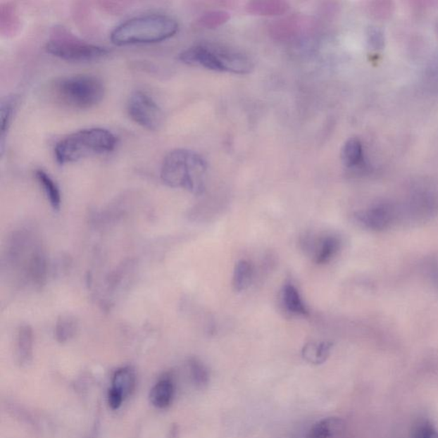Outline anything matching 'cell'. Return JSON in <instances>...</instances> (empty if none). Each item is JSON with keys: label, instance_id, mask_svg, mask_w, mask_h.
Segmentation results:
<instances>
[{"label": "cell", "instance_id": "cell-1", "mask_svg": "<svg viewBox=\"0 0 438 438\" xmlns=\"http://www.w3.org/2000/svg\"><path fill=\"white\" fill-rule=\"evenodd\" d=\"M207 163L200 154L188 149H176L166 155L161 167V179L171 188H182L194 194L205 190Z\"/></svg>", "mask_w": 438, "mask_h": 438}, {"label": "cell", "instance_id": "cell-2", "mask_svg": "<svg viewBox=\"0 0 438 438\" xmlns=\"http://www.w3.org/2000/svg\"><path fill=\"white\" fill-rule=\"evenodd\" d=\"M176 20L163 14L139 15L121 23L111 34V41L118 46L157 43L177 34Z\"/></svg>", "mask_w": 438, "mask_h": 438}, {"label": "cell", "instance_id": "cell-3", "mask_svg": "<svg viewBox=\"0 0 438 438\" xmlns=\"http://www.w3.org/2000/svg\"><path fill=\"white\" fill-rule=\"evenodd\" d=\"M117 138L110 130L91 128L77 131L56 144L54 154L59 164L81 161L94 155L111 152L117 146Z\"/></svg>", "mask_w": 438, "mask_h": 438}, {"label": "cell", "instance_id": "cell-4", "mask_svg": "<svg viewBox=\"0 0 438 438\" xmlns=\"http://www.w3.org/2000/svg\"><path fill=\"white\" fill-rule=\"evenodd\" d=\"M56 98L75 109H89L102 101L105 87L91 75H75L59 79L53 87Z\"/></svg>", "mask_w": 438, "mask_h": 438}, {"label": "cell", "instance_id": "cell-5", "mask_svg": "<svg viewBox=\"0 0 438 438\" xmlns=\"http://www.w3.org/2000/svg\"><path fill=\"white\" fill-rule=\"evenodd\" d=\"M47 53L70 62H94L107 57L106 47L82 41L63 27H55L46 42Z\"/></svg>", "mask_w": 438, "mask_h": 438}, {"label": "cell", "instance_id": "cell-6", "mask_svg": "<svg viewBox=\"0 0 438 438\" xmlns=\"http://www.w3.org/2000/svg\"><path fill=\"white\" fill-rule=\"evenodd\" d=\"M128 113L132 120L149 130L161 128L163 111L150 95L142 91H135L130 97Z\"/></svg>", "mask_w": 438, "mask_h": 438}, {"label": "cell", "instance_id": "cell-7", "mask_svg": "<svg viewBox=\"0 0 438 438\" xmlns=\"http://www.w3.org/2000/svg\"><path fill=\"white\" fill-rule=\"evenodd\" d=\"M137 383L134 371L129 366L115 372L108 392V403L113 409H118L127 397L131 395Z\"/></svg>", "mask_w": 438, "mask_h": 438}, {"label": "cell", "instance_id": "cell-8", "mask_svg": "<svg viewBox=\"0 0 438 438\" xmlns=\"http://www.w3.org/2000/svg\"><path fill=\"white\" fill-rule=\"evenodd\" d=\"M179 59L186 65L205 68V69L225 73L224 66L212 45H196L189 47L179 55Z\"/></svg>", "mask_w": 438, "mask_h": 438}, {"label": "cell", "instance_id": "cell-9", "mask_svg": "<svg viewBox=\"0 0 438 438\" xmlns=\"http://www.w3.org/2000/svg\"><path fill=\"white\" fill-rule=\"evenodd\" d=\"M396 218L392 206L378 205L372 207L359 216L360 220L368 228L382 230L388 227Z\"/></svg>", "mask_w": 438, "mask_h": 438}, {"label": "cell", "instance_id": "cell-10", "mask_svg": "<svg viewBox=\"0 0 438 438\" xmlns=\"http://www.w3.org/2000/svg\"><path fill=\"white\" fill-rule=\"evenodd\" d=\"M175 385L168 376L163 377L154 386L150 392V401L155 408L164 409L173 403Z\"/></svg>", "mask_w": 438, "mask_h": 438}, {"label": "cell", "instance_id": "cell-11", "mask_svg": "<svg viewBox=\"0 0 438 438\" xmlns=\"http://www.w3.org/2000/svg\"><path fill=\"white\" fill-rule=\"evenodd\" d=\"M33 330L30 325L20 327L18 336L17 356L21 365H29L33 358Z\"/></svg>", "mask_w": 438, "mask_h": 438}, {"label": "cell", "instance_id": "cell-12", "mask_svg": "<svg viewBox=\"0 0 438 438\" xmlns=\"http://www.w3.org/2000/svg\"><path fill=\"white\" fill-rule=\"evenodd\" d=\"M35 177L43 188L51 207L55 210L61 208V193L57 183L45 170H35Z\"/></svg>", "mask_w": 438, "mask_h": 438}, {"label": "cell", "instance_id": "cell-13", "mask_svg": "<svg viewBox=\"0 0 438 438\" xmlns=\"http://www.w3.org/2000/svg\"><path fill=\"white\" fill-rule=\"evenodd\" d=\"M289 9L284 1H253L246 6L249 13L258 15H278L287 13Z\"/></svg>", "mask_w": 438, "mask_h": 438}, {"label": "cell", "instance_id": "cell-14", "mask_svg": "<svg viewBox=\"0 0 438 438\" xmlns=\"http://www.w3.org/2000/svg\"><path fill=\"white\" fill-rule=\"evenodd\" d=\"M340 249V241L337 237L327 236L318 242L314 261L318 265H324L332 261Z\"/></svg>", "mask_w": 438, "mask_h": 438}, {"label": "cell", "instance_id": "cell-15", "mask_svg": "<svg viewBox=\"0 0 438 438\" xmlns=\"http://www.w3.org/2000/svg\"><path fill=\"white\" fill-rule=\"evenodd\" d=\"M282 301L288 312L296 315H306L308 309L300 296L296 287L292 284H286L282 290Z\"/></svg>", "mask_w": 438, "mask_h": 438}, {"label": "cell", "instance_id": "cell-16", "mask_svg": "<svg viewBox=\"0 0 438 438\" xmlns=\"http://www.w3.org/2000/svg\"><path fill=\"white\" fill-rule=\"evenodd\" d=\"M342 161L349 168L360 165L363 158V147L359 139L350 138L342 146Z\"/></svg>", "mask_w": 438, "mask_h": 438}, {"label": "cell", "instance_id": "cell-17", "mask_svg": "<svg viewBox=\"0 0 438 438\" xmlns=\"http://www.w3.org/2000/svg\"><path fill=\"white\" fill-rule=\"evenodd\" d=\"M342 421L336 417H330L314 425L306 438H330L342 429Z\"/></svg>", "mask_w": 438, "mask_h": 438}, {"label": "cell", "instance_id": "cell-18", "mask_svg": "<svg viewBox=\"0 0 438 438\" xmlns=\"http://www.w3.org/2000/svg\"><path fill=\"white\" fill-rule=\"evenodd\" d=\"M252 265L246 261L237 263L234 270L233 285L238 292H244L249 288L253 280Z\"/></svg>", "mask_w": 438, "mask_h": 438}, {"label": "cell", "instance_id": "cell-19", "mask_svg": "<svg viewBox=\"0 0 438 438\" xmlns=\"http://www.w3.org/2000/svg\"><path fill=\"white\" fill-rule=\"evenodd\" d=\"M330 349L332 344L329 342H322L320 344H310L304 348V356L311 363L321 364L329 357Z\"/></svg>", "mask_w": 438, "mask_h": 438}, {"label": "cell", "instance_id": "cell-20", "mask_svg": "<svg viewBox=\"0 0 438 438\" xmlns=\"http://www.w3.org/2000/svg\"><path fill=\"white\" fill-rule=\"evenodd\" d=\"M77 322L70 315L62 316L56 325V338L61 342H65L73 338L77 332Z\"/></svg>", "mask_w": 438, "mask_h": 438}, {"label": "cell", "instance_id": "cell-21", "mask_svg": "<svg viewBox=\"0 0 438 438\" xmlns=\"http://www.w3.org/2000/svg\"><path fill=\"white\" fill-rule=\"evenodd\" d=\"M229 19L230 15L226 11H214L202 15L199 22L201 26L207 27V29H215V27L225 25L229 21Z\"/></svg>", "mask_w": 438, "mask_h": 438}, {"label": "cell", "instance_id": "cell-22", "mask_svg": "<svg viewBox=\"0 0 438 438\" xmlns=\"http://www.w3.org/2000/svg\"><path fill=\"white\" fill-rule=\"evenodd\" d=\"M15 106V99L14 98H8L1 104V137L2 143L6 131L9 130V127L13 120L14 109Z\"/></svg>", "mask_w": 438, "mask_h": 438}, {"label": "cell", "instance_id": "cell-23", "mask_svg": "<svg viewBox=\"0 0 438 438\" xmlns=\"http://www.w3.org/2000/svg\"><path fill=\"white\" fill-rule=\"evenodd\" d=\"M191 375L194 383L199 386H204L208 384L209 373L204 365L200 361L192 359L189 361Z\"/></svg>", "mask_w": 438, "mask_h": 438}, {"label": "cell", "instance_id": "cell-24", "mask_svg": "<svg viewBox=\"0 0 438 438\" xmlns=\"http://www.w3.org/2000/svg\"><path fill=\"white\" fill-rule=\"evenodd\" d=\"M417 438H438V431L434 426L427 424L422 426Z\"/></svg>", "mask_w": 438, "mask_h": 438}, {"label": "cell", "instance_id": "cell-25", "mask_svg": "<svg viewBox=\"0 0 438 438\" xmlns=\"http://www.w3.org/2000/svg\"><path fill=\"white\" fill-rule=\"evenodd\" d=\"M370 37H371V42L374 46L378 47L382 46V44H383V37H382V34L380 31L376 30H374L373 33L370 35Z\"/></svg>", "mask_w": 438, "mask_h": 438}]
</instances>
